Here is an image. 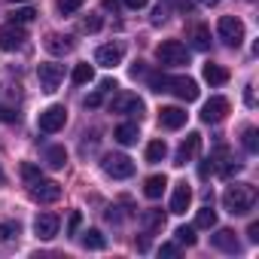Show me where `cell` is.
I'll return each instance as SVG.
<instances>
[{
    "instance_id": "obj_1",
    "label": "cell",
    "mask_w": 259,
    "mask_h": 259,
    "mask_svg": "<svg viewBox=\"0 0 259 259\" xmlns=\"http://www.w3.org/2000/svg\"><path fill=\"white\" fill-rule=\"evenodd\" d=\"M223 204H226V210H229L232 217H244V213H250L253 204H256V189H253L250 183H235V186H229V189L223 192Z\"/></svg>"
},
{
    "instance_id": "obj_2",
    "label": "cell",
    "mask_w": 259,
    "mask_h": 259,
    "mask_svg": "<svg viewBox=\"0 0 259 259\" xmlns=\"http://www.w3.org/2000/svg\"><path fill=\"white\" fill-rule=\"evenodd\" d=\"M156 58L162 67H180V64H189V49L180 40H165V43H159Z\"/></svg>"
},
{
    "instance_id": "obj_3",
    "label": "cell",
    "mask_w": 259,
    "mask_h": 259,
    "mask_svg": "<svg viewBox=\"0 0 259 259\" xmlns=\"http://www.w3.org/2000/svg\"><path fill=\"white\" fill-rule=\"evenodd\" d=\"M101 168H104V174L113 177V180H128V177L135 174V162L128 159L125 153H107L104 162H101Z\"/></svg>"
},
{
    "instance_id": "obj_4",
    "label": "cell",
    "mask_w": 259,
    "mask_h": 259,
    "mask_svg": "<svg viewBox=\"0 0 259 259\" xmlns=\"http://www.w3.org/2000/svg\"><path fill=\"white\" fill-rule=\"evenodd\" d=\"M217 34H220V40L226 43V46H241L244 43V22L238 19V16H223L220 22H217Z\"/></svg>"
},
{
    "instance_id": "obj_5",
    "label": "cell",
    "mask_w": 259,
    "mask_h": 259,
    "mask_svg": "<svg viewBox=\"0 0 259 259\" xmlns=\"http://www.w3.org/2000/svg\"><path fill=\"white\" fill-rule=\"evenodd\" d=\"M64 122H67V107L64 104H52V107H46L43 113H40V132L43 135H55V132H61L64 128Z\"/></svg>"
},
{
    "instance_id": "obj_6",
    "label": "cell",
    "mask_w": 259,
    "mask_h": 259,
    "mask_svg": "<svg viewBox=\"0 0 259 259\" xmlns=\"http://www.w3.org/2000/svg\"><path fill=\"white\" fill-rule=\"evenodd\" d=\"M110 113L141 116V113H144V101H141L138 95H132V92H119V95H113V101H110Z\"/></svg>"
},
{
    "instance_id": "obj_7",
    "label": "cell",
    "mask_w": 259,
    "mask_h": 259,
    "mask_svg": "<svg viewBox=\"0 0 259 259\" xmlns=\"http://www.w3.org/2000/svg\"><path fill=\"white\" fill-rule=\"evenodd\" d=\"M37 76H40V89L46 95H52V92H58V85L64 79V67L61 64H40L37 67Z\"/></svg>"
},
{
    "instance_id": "obj_8",
    "label": "cell",
    "mask_w": 259,
    "mask_h": 259,
    "mask_svg": "<svg viewBox=\"0 0 259 259\" xmlns=\"http://www.w3.org/2000/svg\"><path fill=\"white\" fill-rule=\"evenodd\" d=\"M31 198L34 201H40V204H52V201H58L61 198V186L55 183V180H37V183H31Z\"/></svg>"
},
{
    "instance_id": "obj_9",
    "label": "cell",
    "mask_w": 259,
    "mask_h": 259,
    "mask_svg": "<svg viewBox=\"0 0 259 259\" xmlns=\"http://www.w3.org/2000/svg\"><path fill=\"white\" fill-rule=\"evenodd\" d=\"M25 28L22 25H16V22H10L7 28H0V49H7V52H13V49H22L25 46Z\"/></svg>"
},
{
    "instance_id": "obj_10",
    "label": "cell",
    "mask_w": 259,
    "mask_h": 259,
    "mask_svg": "<svg viewBox=\"0 0 259 259\" xmlns=\"http://www.w3.org/2000/svg\"><path fill=\"white\" fill-rule=\"evenodd\" d=\"M122 55H125V46L122 43H107V46H98L95 52V61L107 70H113L116 64H122Z\"/></svg>"
},
{
    "instance_id": "obj_11",
    "label": "cell",
    "mask_w": 259,
    "mask_h": 259,
    "mask_svg": "<svg viewBox=\"0 0 259 259\" xmlns=\"http://www.w3.org/2000/svg\"><path fill=\"white\" fill-rule=\"evenodd\" d=\"M168 92H174L180 101H195L198 98V82L189 76H168Z\"/></svg>"
},
{
    "instance_id": "obj_12",
    "label": "cell",
    "mask_w": 259,
    "mask_h": 259,
    "mask_svg": "<svg viewBox=\"0 0 259 259\" xmlns=\"http://www.w3.org/2000/svg\"><path fill=\"white\" fill-rule=\"evenodd\" d=\"M198 150H201V135H198V132H189V135H186V141L180 144L177 156H174V165H177V168H183L186 162H192V159L198 156Z\"/></svg>"
},
{
    "instance_id": "obj_13",
    "label": "cell",
    "mask_w": 259,
    "mask_h": 259,
    "mask_svg": "<svg viewBox=\"0 0 259 259\" xmlns=\"http://www.w3.org/2000/svg\"><path fill=\"white\" fill-rule=\"evenodd\" d=\"M226 113H229V101L226 98H210L204 107H201V119L207 122V125H217V122H223L226 119Z\"/></svg>"
},
{
    "instance_id": "obj_14",
    "label": "cell",
    "mask_w": 259,
    "mask_h": 259,
    "mask_svg": "<svg viewBox=\"0 0 259 259\" xmlns=\"http://www.w3.org/2000/svg\"><path fill=\"white\" fill-rule=\"evenodd\" d=\"M34 232H37V238L52 241V238L58 235V217H55V213H40V217L34 220Z\"/></svg>"
},
{
    "instance_id": "obj_15",
    "label": "cell",
    "mask_w": 259,
    "mask_h": 259,
    "mask_svg": "<svg viewBox=\"0 0 259 259\" xmlns=\"http://www.w3.org/2000/svg\"><path fill=\"white\" fill-rule=\"evenodd\" d=\"M210 244L217 250H223V253H238L241 250V244H238V238H235L232 229H217V235H210Z\"/></svg>"
},
{
    "instance_id": "obj_16",
    "label": "cell",
    "mask_w": 259,
    "mask_h": 259,
    "mask_svg": "<svg viewBox=\"0 0 259 259\" xmlns=\"http://www.w3.org/2000/svg\"><path fill=\"white\" fill-rule=\"evenodd\" d=\"M159 122L165 125V128H183L186 125V110H180V107H162L159 110Z\"/></svg>"
},
{
    "instance_id": "obj_17",
    "label": "cell",
    "mask_w": 259,
    "mask_h": 259,
    "mask_svg": "<svg viewBox=\"0 0 259 259\" xmlns=\"http://www.w3.org/2000/svg\"><path fill=\"white\" fill-rule=\"evenodd\" d=\"M189 201H192V189L186 183H177V189L171 195V213H186Z\"/></svg>"
},
{
    "instance_id": "obj_18",
    "label": "cell",
    "mask_w": 259,
    "mask_h": 259,
    "mask_svg": "<svg viewBox=\"0 0 259 259\" xmlns=\"http://www.w3.org/2000/svg\"><path fill=\"white\" fill-rule=\"evenodd\" d=\"M113 138H116L122 147H132V144H138V138H141V128H138L135 122H122L116 132H113Z\"/></svg>"
},
{
    "instance_id": "obj_19",
    "label": "cell",
    "mask_w": 259,
    "mask_h": 259,
    "mask_svg": "<svg viewBox=\"0 0 259 259\" xmlns=\"http://www.w3.org/2000/svg\"><path fill=\"white\" fill-rule=\"evenodd\" d=\"M43 46H46V52H52V55H67V52L73 49V40H70V37H61V34H49Z\"/></svg>"
},
{
    "instance_id": "obj_20",
    "label": "cell",
    "mask_w": 259,
    "mask_h": 259,
    "mask_svg": "<svg viewBox=\"0 0 259 259\" xmlns=\"http://www.w3.org/2000/svg\"><path fill=\"white\" fill-rule=\"evenodd\" d=\"M165 186H168L165 174H153V177H147V183H144V195H147V198H159V195L165 192Z\"/></svg>"
},
{
    "instance_id": "obj_21",
    "label": "cell",
    "mask_w": 259,
    "mask_h": 259,
    "mask_svg": "<svg viewBox=\"0 0 259 259\" xmlns=\"http://www.w3.org/2000/svg\"><path fill=\"white\" fill-rule=\"evenodd\" d=\"M204 79H207L210 85H223V82L229 79V70L220 67V64H210V61H207V64H204Z\"/></svg>"
},
{
    "instance_id": "obj_22",
    "label": "cell",
    "mask_w": 259,
    "mask_h": 259,
    "mask_svg": "<svg viewBox=\"0 0 259 259\" xmlns=\"http://www.w3.org/2000/svg\"><path fill=\"white\" fill-rule=\"evenodd\" d=\"M165 156H168V144L165 141H150L147 144V162L150 165H159Z\"/></svg>"
},
{
    "instance_id": "obj_23",
    "label": "cell",
    "mask_w": 259,
    "mask_h": 259,
    "mask_svg": "<svg viewBox=\"0 0 259 259\" xmlns=\"http://www.w3.org/2000/svg\"><path fill=\"white\" fill-rule=\"evenodd\" d=\"M82 247H85V250H104V247H107V238H104L98 229H85V232H82Z\"/></svg>"
},
{
    "instance_id": "obj_24",
    "label": "cell",
    "mask_w": 259,
    "mask_h": 259,
    "mask_svg": "<svg viewBox=\"0 0 259 259\" xmlns=\"http://www.w3.org/2000/svg\"><path fill=\"white\" fill-rule=\"evenodd\" d=\"M46 165L49 168H64L67 165V150L64 147H49L46 150Z\"/></svg>"
},
{
    "instance_id": "obj_25",
    "label": "cell",
    "mask_w": 259,
    "mask_h": 259,
    "mask_svg": "<svg viewBox=\"0 0 259 259\" xmlns=\"http://www.w3.org/2000/svg\"><path fill=\"white\" fill-rule=\"evenodd\" d=\"M192 46H195V49H207V46H210V31H207V25H195V28H192Z\"/></svg>"
},
{
    "instance_id": "obj_26",
    "label": "cell",
    "mask_w": 259,
    "mask_h": 259,
    "mask_svg": "<svg viewBox=\"0 0 259 259\" xmlns=\"http://www.w3.org/2000/svg\"><path fill=\"white\" fill-rule=\"evenodd\" d=\"M70 79H73L76 85H85V82H92V79H95V67H92V64H76Z\"/></svg>"
},
{
    "instance_id": "obj_27",
    "label": "cell",
    "mask_w": 259,
    "mask_h": 259,
    "mask_svg": "<svg viewBox=\"0 0 259 259\" xmlns=\"http://www.w3.org/2000/svg\"><path fill=\"white\" fill-rule=\"evenodd\" d=\"M213 226H217V213L210 207H201L195 213V229H213Z\"/></svg>"
},
{
    "instance_id": "obj_28",
    "label": "cell",
    "mask_w": 259,
    "mask_h": 259,
    "mask_svg": "<svg viewBox=\"0 0 259 259\" xmlns=\"http://www.w3.org/2000/svg\"><path fill=\"white\" fill-rule=\"evenodd\" d=\"M165 223V217H162V210H147L144 217H141V226L147 229V232H156L159 226Z\"/></svg>"
},
{
    "instance_id": "obj_29",
    "label": "cell",
    "mask_w": 259,
    "mask_h": 259,
    "mask_svg": "<svg viewBox=\"0 0 259 259\" xmlns=\"http://www.w3.org/2000/svg\"><path fill=\"white\" fill-rule=\"evenodd\" d=\"M34 16H37V10H31V7H22V10H13L10 13V19L16 25H28V22H34Z\"/></svg>"
},
{
    "instance_id": "obj_30",
    "label": "cell",
    "mask_w": 259,
    "mask_h": 259,
    "mask_svg": "<svg viewBox=\"0 0 259 259\" xmlns=\"http://www.w3.org/2000/svg\"><path fill=\"white\" fill-rule=\"evenodd\" d=\"M174 235H177V241H180V244H186V247H192V244L198 241V238H195V226H180Z\"/></svg>"
},
{
    "instance_id": "obj_31",
    "label": "cell",
    "mask_w": 259,
    "mask_h": 259,
    "mask_svg": "<svg viewBox=\"0 0 259 259\" xmlns=\"http://www.w3.org/2000/svg\"><path fill=\"white\" fill-rule=\"evenodd\" d=\"M22 177H25V183L31 186V183H37V180H40L43 174H40V168H37V165H31V162H25V165H22Z\"/></svg>"
},
{
    "instance_id": "obj_32",
    "label": "cell",
    "mask_w": 259,
    "mask_h": 259,
    "mask_svg": "<svg viewBox=\"0 0 259 259\" xmlns=\"http://www.w3.org/2000/svg\"><path fill=\"white\" fill-rule=\"evenodd\" d=\"M19 223H0V241H13V238H19Z\"/></svg>"
},
{
    "instance_id": "obj_33",
    "label": "cell",
    "mask_w": 259,
    "mask_h": 259,
    "mask_svg": "<svg viewBox=\"0 0 259 259\" xmlns=\"http://www.w3.org/2000/svg\"><path fill=\"white\" fill-rule=\"evenodd\" d=\"M101 25H104V22H101V16H92V13H89V16L82 19V25H79V28H82L85 34H95V31H101Z\"/></svg>"
},
{
    "instance_id": "obj_34",
    "label": "cell",
    "mask_w": 259,
    "mask_h": 259,
    "mask_svg": "<svg viewBox=\"0 0 259 259\" xmlns=\"http://www.w3.org/2000/svg\"><path fill=\"white\" fill-rule=\"evenodd\" d=\"M55 7H58V13L70 16V13H76V10L82 7V0H55Z\"/></svg>"
},
{
    "instance_id": "obj_35",
    "label": "cell",
    "mask_w": 259,
    "mask_h": 259,
    "mask_svg": "<svg viewBox=\"0 0 259 259\" xmlns=\"http://www.w3.org/2000/svg\"><path fill=\"white\" fill-rule=\"evenodd\" d=\"M150 89L153 92H168V76L165 73H153L150 76Z\"/></svg>"
},
{
    "instance_id": "obj_36",
    "label": "cell",
    "mask_w": 259,
    "mask_h": 259,
    "mask_svg": "<svg viewBox=\"0 0 259 259\" xmlns=\"http://www.w3.org/2000/svg\"><path fill=\"white\" fill-rule=\"evenodd\" d=\"M256 138H259V135H256V128H247V132H244V147H247V153H256V147H259Z\"/></svg>"
},
{
    "instance_id": "obj_37",
    "label": "cell",
    "mask_w": 259,
    "mask_h": 259,
    "mask_svg": "<svg viewBox=\"0 0 259 259\" xmlns=\"http://www.w3.org/2000/svg\"><path fill=\"white\" fill-rule=\"evenodd\" d=\"M165 19H168V4H159L156 13H153V25H162Z\"/></svg>"
},
{
    "instance_id": "obj_38",
    "label": "cell",
    "mask_w": 259,
    "mask_h": 259,
    "mask_svg": "<svg viewBox=\"0 0 259 259\" xmlns=\"http://www.w3.org/2000/svg\"><path fill=\"white\" fill-rule=\"evenodd\" d=\"M79 223H82V213H79V210H73V213H70V223H67V235H76Z\"/></svg>"
},
{
    "instance_id": "obj_39",
    "label": "cell",
    "mask_w": 259,
    "mask_h": 259,
    "mask_svg": "<svg viewBox=\"0 0 259 259\" xmlns=\"http://www.w3.org/2000/svg\"><path fill=\"white\" fill-rule=\"evenodd\" d=\"M16 119H19V113H16V110H10V107L0 104V122H16Z\"/></svg>"
},
{
    "instance_id": "obj_40",
    "label": "cell",
    "mask_w": 259,
    "mask_h": 259,
    "mask_svg": "<svg viewBox=\"0 0 259 259\" xmlns=\"http://www.w3.org/2000/svg\"><path fill=\"white\" fill-rule=\"evenodd\" d=\"M165 4H171V7H177L180 13H189V10H192V0H165Z\"/></svg>"
},
{
    "instance_id": "obj_41",
    "label": "cell",
    "mask_w": 259,
    "mask_h": 259,
    "mask_svg": "<svg viewBox=\"0 0 259 259\" xmlns=\"http://www.w3.org/2000/svg\"><path fill=\"white\" fill-rule=\"evenodd\" d=\"M101 101H104V92H101V89H98V92H92V95H89V98H85V107H98V104H101Z\"/></svg>"
},
{
    "instance_id": "obj_42",
    "label": "cell",
    "mask_w": 259,
    "mask_h": 259,
    "mask_svg": "<svg viewBox=\"0 0 259 259\" xmlns=\"http://www.w3.org/2000/svg\"><path fill=\"white\" fill-rule=\"evenodd\" d=\"M210 171H213V162H210V159H204V162L198 165V177H207Z\"/></svg>"
},
{
    "instance_id": "obj_43",
    "label": "cell",
    "mask_w": 259,
    "mask_h": 259,
    "mask_svg": "<svg viewBox=\"0 0 259 259\" xmlns=\"http://www.w3.org/2000/svg\"><path fill=\"white\" fill-rule=\"evenodd\" d=\"M247 235H250V241H253V244H259V223H250Z\"/></svg>"
},
{
    "instance_id": "obj_44",
    "label": "cell",
    "mask_w": 259,
    "mask_h": 259,
    "mask_svg": "<svg viewBox=\"0 0 259 259\" xmlns=\"http://www.w3.org/2000/svg\"><path fill=\"white\" fill-rule=\"evenodd\" d=\"M147 4H150V0H125V7H128V10H144Z\"/></svg>"
},
{
    "instance_id": "obj_45",
    "label": "cell",
    "mask_w": 259,
    "mask_h": 259,
    "mask_svg": "<svg viewBox=\"0 0 259 259\" xmlns=\"http://www.w3.org/2000/svg\"><path fill=\"white\" fill-rule=\"evenodd\" d=\"M113 89H119V85H116V79H101V92H104V95H107V92H113Z\"/></svg>"
},
{
    "instance_id": "obj_46",
    "label": "cell",
    "mask_w": 259,
    "mask_h": 259,
    "mask_svg": "<svg viewBox=\"0 0 259 259\" xmlns=\"http://www.w3.org/2000/svg\"><path fill=\"white\" fill-rule=\"evenodd\" d=\"M244 101H247V107H256V98H253V85H247V89H244Z\"/></svg>"
},
{
    "instance_id": "obj_47",
    "label": "cell",
    "mask_w": 259,
    "mask_h": 259,
    "mask_svg": "<svg viewBox=\"0 0 259 259\" xmlns=\"http://www.w3.org/2000/svg\"><path fill=\"white\" fill-rule=\"evenodd\" d=\"M159 253H162V256H177V247H174V244H162Z\"/></svg>"
},
{
    "instance_id": "obj_48",
    "label": "cell",
    "mask_w": 259,
    "mask_h": 259,
    "mask_svg": "<svg viewBox=\"0 0 259 259\" xmlns=\"http://www.w3.org/2000/svg\"><path fill=\"white\" fill-rule=\"evenodd\" d=\"M144 73H147V70H144V61H138V64H135V67H132V76H135V79H138V76H144Z\"/></svg>"
},
{
    "instance_id": "obj_49",
    "label": "cell",
    "mask_w": 259,
    "mask_h": 259,
    "mask_svg": "<svg viewBox=\"0 0 259 259\" xmlns=\"http://www.w3.org/2000/svg\"><path fill=\"white\" fill-rule=\"evenodd\" d=\"M119 4H116V0H104V10H116Z\"/></svg>"
},
{
    "instance_id": "obj_50",
    "label": "cell",
    "mask_w": 259,
    "mask_h": 259,
    "mask_svg": "<svg viewBox=\"0 0 259 259\" xmlns=\"http://www.w3.org/2000/svg\"><path fill=\"white\" fill-rule=\"evenodd\" d=\"M201 4H204V7H217V4H220V0H201Z\"/></svg>"
},
{
    "instance_id": "obj_51",
    "label": "cell",
    "mask_w": 259,
    "mask_h": 259,
    "mask_svg": "<svg viewBox=\"0 0 259 259\" xmlns=\"http://www.w3.org/2000/svg\"><path fill=\"white\" fill-rule=\"evenodd\" d=\"M0 180H4V171H0Z\"/></svg>"
},
{
    "instance_id": "obj_52",
    "label": "cell",
    "mask_w": 259,
    "mask_h": 259,
    "mask_svg": "<svg viewBox=\"0 0 259 259\" xmlns=\"http://www.w3.org/2000/svg\"><path fill=\"white\" fill-rule=\"evenodd\" d=\"M16 4H19V0H16Z\"/></svg>"
}]
</instances>
